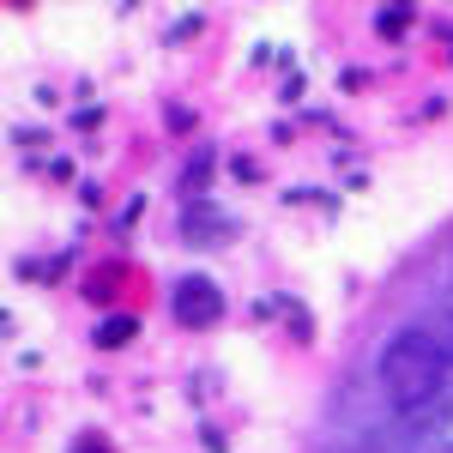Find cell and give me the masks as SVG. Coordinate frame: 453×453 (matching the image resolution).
Wrapping results in <instances>:
<instances>
[{"mask_svg": "<svg viewBox=\"0 0 453 453\" xmlns=\"http://www.w3.org/2000/svg\"><path fill=\"white\" fill-rule=\"evenodd\" d=\"M448 345L429 333V326H405V333H393L381 350V387L387 399L399 405V411H423V405H435V393L448 387Z\"/></svg>", "mask_w": 453, "mask_h": 453, "instance_id": "obj_1", "label": "cell"}, {"mask_svg": "<svg viewBox=\"0 0 453 453\" xmlns=\"http://www.w3.org/2000/svg\"><path fill=\"white\" fill-rule=\"evenodd\" d=\"M170 309H175V320H181V326L206 333V326H218V320H224V290H218L206 273H188V279H175Z\"/></svg>", "mask_w": 453, "mask_h": 453, "instance_id": "obj_2", "label": "cell"}, {"mask_svg": "<svg viewBox=\"0 0 453 453\" xmlns=\"http://www.w3.org/2000/svg\"><path fill=\"white\" fill-rule=\"evenodd\" d=\"M236 230H242V224H236L224 206H211V200H188V211H181V242L194 248V254L236 242Z\"/></svg>", "mask_w": 453, "mask_h": 453, "instance_id": "obj_3", "label": "cell"}, {"mask_svg": "<svg viewBox=\"0 0 453 453\" xmlns=\"http://www.w3.org/2000/svg\"><path fill=\"white\" fill-rule=\"evenodd\" d=\"M211 175H218V157H211V151H194V157H188V170H181V200H200Z\"/></svg>", "mask_w": 453, "mask_h": 453, "instance_id": "obj_4", "label": "cell"}, {"mask_svg": "<svg viewBox=\"0 0 453 453\" xmlns=\"http://www.w3.org/2000/svg\"><path fill=\"white\" fill-rule=\"evenodd\" d=\"M134 333H140V320H134V314H109V320L97 326V333H91V339H97V350H115V345H127Z\"/></svg>", "mask_w": 453, "mask_h": 453, "instance_id": "obj_5", "label": "cell"}, {"mask_svg": "<svg viewBox=\"0 0 453 453\" xmlns=\"http://www.w3.org/2000/svg\"><path fill=\"white\" fill-rule=\"evenodd\" d=\"M411 19H418L411 6H381V12H375V31H381L387 42H393V36H405V31H411Z\"/></svg>", "mask_w": 453, "mask_h": 453, "instance_id": "obj_6", "label": "cell"}, {"mask_svg": "<svg viewBox=\"0 0 453 453\" xmlns=\"http://www.w3.org/2000/svg\"><path fill=\"white\" fill-rule=\"evenodd\" d=\"M279 309H290V333H296V339H314V320L303 314V303H290V296H284Z\"/></svg>", "mask_w": 453, "mask_h": 453, "instance_id": "obj_7", "label": "cell"}, {"mask_svg": "<svg viewBox=\"0 0 453 453\" xmlns=\"http://www.w3.org/2000/svg\"><path fill=\"white\" fill-rule=\"evenodd\" d=\"M73 453H109V441H104V435H79V448H73Z\"/></svg>", "mask_w": 453, "mask_h": 453, "instance_id": "obj_8", "label": "cell"}, {"mask_svg": "<svg viewBox=\"0 0 453 453\" xmlns=\"http://www.w3.org/2000/svg\"><path fill=\"white\" fill-rule=\"evenodd\" d=\"M435 453H453V441H448V448H435Z\"/></svg>", "mask_w": 453, "mask_h": 453, "instance_id": "obj_9", "label": "cell"}]
</instances>
